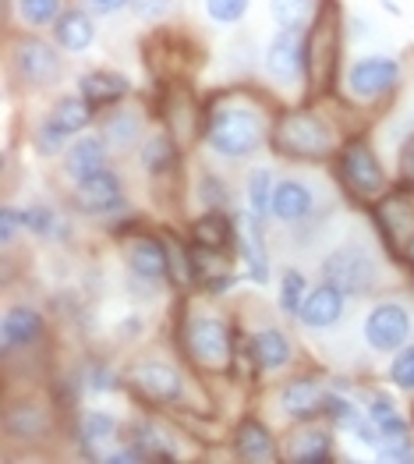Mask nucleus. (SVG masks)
I'll return each mask as SVG.
<instances>
[{
  "mask_svg": "<svg viewBox=\"0 0 414 464\" xmlns=\"http://www.w3.org/2000/svg\"><path fill=\"white\" fill-rule=\"evenodd\" d=\"M276 111H265L263 103L252 100H234L230 92H224L202 107V142L224 160H245L269 146V124Z\"/></svg>",
  "mask_w": 414,
  "mask_h": 464,
  "instance_id": "f257e3e1",
  "label": "nucleus"
},
{
  "mask_svg": "<svg viewBox=\"0 0 414 464\" xmlns=\"http://www.w3.org/2000/svg\"><path fill=\"white\" fill-rule=\"evenodd\" d=\"M343 7L340 0H323L319 14L304 29V92L308 100H326L340 85V57H343Z\"/></svg>",
  "mask_w": 414,
  "mask_h": 464,
  "instance_id": "f03ea898",
  "label": "nucleus"
},
{
  "mask_svg": "<svg viewBox=\"0 0 414 464\" xmlns=\"http://www.w3.org/2000/svg\"><path fill=\"white\" fill-rule=\"evenodd\" d=\"M269 150L287 163H326L337 156V131L312 107H280L269 124Z\"/></svg>",
  "mask_w": 414,
  "mask_h": 464,
  "instance_id": "7ed1b4c3",
  "label": "nucleus"
},
{
  "mask_svg": "<svg viewBox=\"0 0 414 464\" xmlns=\"http://www.w3.org/2000/svg\"><path fill=\"white\" fill-rule=\"evenodd\" d=\"M178 341H181V351L191 362V369H198L206 376L234 372L241 337H237V326L220 312H185V319L178 326Z\"/></svg>",
  "mask_w": 414,
  "mask_h": 464,
  "instance_id": "20e7f679",
  "label": "nucleus"
},
{
  "mask_svg": "<svg viewBox=\"0 0 414 464\" xmlns=\"http://www.w3.org/2000/svg\"><path fill=\"white\" fill-rule=\"evenodd\" d=\"M330 163H333V174H337V185L343 188V195H351L358 206L372 209L379 198L393 188L386 170H382V160L365 135H351L347 142H340L337 156Z\"/></svg>",
  "mask_w": 414,
  "mask_h": 464,
  "instance_id": "39448f33",
  "label": "nucleus"
},
{
  "mask_svg": "<svg viewBox=\"0 0 414 464\" xmlns=\"http://www.w3.org/2000/svg\"><path fill=\"white\" fill-rule=\"evenodd\" d=\"M323 280L337 284L340 291H347L351 298H369L382 284V270H379L376 256L369 252V245L347 241L323 259Z\"/></svg>",
  "mask_w": 414,
  "mask_h": 464,
  "instance_id": "423d86ee",
  "label": "nucleus"
},
{
  "mask_svg": "<svg viewBox=\"0 0 414 464\" xmlns=\"http://www.w3.org/2000/svg\"><path fill=\"white\" fill-rule=\"evenodd\" d=\"M400 78H404V68H400V61H397V57L369 53V57L351 61L340 82H343V92H347V100H351V103L369 107V103H376V100L393 96V92H397V85H400Z\"/></svg>",
  "mask_w": 414,
  "mask_h": 464,
  "instance_id": "0eeeda50",
  "label": "nucleus"
},
{
  "mask_svg": "<svg viewBox=\"0 0 414 464\" xmlns=\"http://www.w3.org/2000/svg\"><path fill=\"white\" fill-rule=\"evenodd\" d=\"M128 390L149 408H178L188 397L185 372L163 358H146L128 369Z\"/></svg>",
  "mask_w": 414,
  "mask_h": 464,
  "instance_id": "6e6552de",
  "label": "nucleus"
},
{
  "mask_svg": "<svg viewBox=\"0 0 414 464\" xmlns=\"http://www.w3.org/2000/svg\"><path fill=\"white\" fill-rule=\"evenodd\" d=\"M372 224L382 241V248L390 252V259L400 263L404 245L414 237V188L393 185L390 192L372 206Z\"/></svg>",
  "mask_w": 414,
  "mask_h": 464,
  "instance_id": "1a4fd4ad",
  "label": "nucleus"
},
{
  "mask_svg": "<svg viewBox=\"0 0 414 464\" xmlns=\"http://www.w3.org/2000/svg\"><path fill=\"white\" fill-rule=\"evenodd\" d=\"M120 259L128 273L142 284H170V245L167 234L128 231L120 237Z\"/></svg>",
  "mask_w": 414,
  "mask_h": 464,
  "instance_id": "9d476101",
  "label": "nucleus"
},
{
  "mask_svg": "<svg viewBox=\"0 0 414 464\" xmlns=\"http://www.w3.org/2000/svg\"><path fill=\"white\" fill-rule=\"evenodd\" d=\"M57 50L61 46H50L39 36H14L11 39V72L22 78V85H33V89L57 85L64 75V61Z\"/></svg>",
  "mask_w": 414,
  "mask_h": 464,
  "instance_id": "9b49d317",
  "label": "nucleus"
},
{
  "mask_svg": "<svg viewBox=\"0 0 414 464\" xmlns=\"http://www.w3.org/2000/svg\"><path fill=\"white\" fill-rule=\"evenodd\" d=\"M411 334L414 319L408 305H400V302H379L369 309L365 323H361V337L376 354H393L404 344H411Z\"/></svg>",
  "mask_w": 414,
  "mask_h": 464,
  "instance_id": "f8f14e48",
  "label": "nucleus"
},
{
  "mask_svg": "<svg viewBox=\"0 0 414 464\" xmlns=\"http://www.w3.org/2000/svg\"><path fill=\"white\" fill-rule=\"evenodd\" d=\"M263 68L280 92H298V89L304 92L308 89L304 85V33L280 29L265 46Z\"/></svg>",
  "mask_w": 414,
  "mask_h": 464,
  "instance_id": "ddd939ff",
  "label": "nucleus"
},
{
  "mask_svg": "<svg viewBox=\"0 0 414 464\" xmlns=\"http://www.w3.org/2000/svg\"><path fill=\"white\" fill-rule=\"evenodd\" d=\"M72 202H75V209L82 217H117V213H128L124 181L113 174L111 167H103L100 174L72 185Z\"/></svg>",
  "mask_w": 414,
  "mask_h": 464,
  "instance_id": "4468645a",
  "label": "nucleus"
},
{
  "mask_svg": "<svg viewBox=\"0 0 414 464\" xmlns=\"http://www.w3.org/2000/svg\"><path fill=\"white\" fill-rule=\"evenodd\" d=\"M333 450H337V429L330 422L315 426V419L298 422L280 440V461L287 464H326L333 461Z\"/></svg>",
  "mask_w": 414,
  "mask_h": 464,
  "instance_id": "2eb2a0df",
  "label": "nucleus"
},
{
  "mask_svg": "<svg viewBox=\"0 0 414 464\" xmlns=\"http://www.w3.org/2000/svg\"><path fill=\"white\" fill-rule=\"evenodd\" d=\"M46 341V315L33 305H7L4 319H0V344H4V358L25 354V351L39 348Z\"/></svg>",
  "mask_w": 414,
  "mask_h": 464,
  "instance_id": "dca6fc26",
  "label": "nucleus"
},
{
  "mask_svg": "<svg viewBox=\"0 0 414 464\" xmlns=\"http://www.w3.org/2000/svg\"><path fill=\"white\" fill-rule=\"evenodd\" d=\"M124 432L120 419L113 411H103V408H89L75 419V447L82 458L89 461H107L113 440Z\"/></svg>",
  "mask_w": 414,
  "mask_h": 464,
  "instance_id": "f3484780",
  "label": "nucleus"
},
{
  "mask_svg": "<svg viewBox=\"0 0 414 464\" xmlns=\"http://www.w3.org/2000/svg\"><path fill=\"white\" fill-rule=\"evenodd\" d=\"M326 393L330 390L323 387L315 376H291L280 393H276V404L280 411L291 419V422H312V419H323V404H326Z\"/></svg>",
  "mask_w": 414,
  "mask_h": 464,
  "instance_id": "a211bd4d",
  "label": "nucleus"
},
{
  "mask_svg": "<svg viewBox=\"0 0 414 464\" xmlns=\"http://www.w3.org/2000/svg\"><path fill=\"white\" fill-rule=\"evenodd\" d=\"M230 450L237 461L263 464V461H280V440L273 436V429L265 426L263 419L245 415L234 432H230Z\"/></svg>",
  "mask_w": 414,
  "mask_h": 464,
  "instance_id": "6ab92c4d",
  "label": "nucleus"
},
{
  "mask_svg": "<svg viewBox=\"0 0 414 464\" xmlns=\"http://www.w3.org/2000/svg\"><path fill=\"white\" fill-rule=\"evenodd\" d=\"M347 298H351L347 291H340L337 284L323 280V284H315V287L308 291L298 323H302L304 330H312V334L333 330L340 319H343V312H347Z\"/></svg>",
  "mask_w": 414,
  "mask_h": 464,
  "instance_id": "aec40b11",
  "label": "nucleus"
},
{
  "mask_svg": "<svg viewBox=\"0 0 414 464\" xmlns=\"http://www.w3.org/2000/svg\"><path fill=\"white\" fill-rule=\"evenodd\" d=\"M50 426H53V411L43 401H36V397L7 401V408H4V432L11 440L36 443V440H46Z\"/></svg>",
  "mask_w": 414,
  "mask_h": 464,
  "instance_id": "412c9836",
  "label": "nucleus"
},
{
  "mask_svg": "<svg viewBox=\"0 0 414 464\" xmlns=\"http://www.w3.org/2000/svg\"><path fill=\"white\" fill-rule=\"evenodd\" d=\"M237 234L241 227L234 224L230 209H202L188 224L191 245L213 248V252H237Z\"/></svg>",
  "mask_w": 414,
  "mask_h": 464,
  "instance_id": "4be33fe9",
  "label": "nucleus"
},
{
  "mask_svg": "<svg viewBox=\"0 0 414 464\" xmlns=\"http://www.w3.org/2000/svg\"><path fill=\"white\" fill-rule=\"evenodd\" d=\"M139 163L142 170L149 174L152 181H170L178 170H181V146H178V135L170 128H156L149 139L142 142L139 150Z\"/></svg>",
  "mask_w": 414,
  "mask_h": 464,
  "instance_id": "5701e85b",
  "label": "nucleus"
},
{
  "mask_svg": "<svg viewBox=\"0 0 414 464\" xmlns=\"http://www.w3.org/2000/svg\"><path fill=\"white\" fill-rule=\"evenodd\" d=\"M312 209H315V195H312V188L304 181H298V178H280L273 185V206H269V213H273L276 224L298 227V224H304L312 217Z\"/></svg>",
  "mask_w": 414,
  "mask_h": 464,
  "instance_id": "b1692460",
  "label": "nucleus"
},
{
  "mask_svg": "<svg viewBox=\"0 0 414 464\" xmlns=\"http://www.w3.org/2000/svg\"><path fill=\"white\" fill-rule=\"evenodd\" d=\"M107 142H103V135H78L75 142L64 150V160H61V170H64V178L78 185V181H85V178H92V174H100L103 167H107Z\"/></svg>",
  "mask_w": 414,
  "mask_h": 464,
  "instance_id": "393cba45",
  "label": "nucleus"
},
{
  "mask_svg": "<svg viewBox=\"0 0 414 464\" xmlns=\"http://www.w3.org/2000/svg\"><path fill=\"white\" fill-rule=\"evenodd\" d=\"M78 92L96 107V111H107L117 107L131 96V78L120 75V72H107V68H96V72H85L78 75Z\"/></svg>",
  "mask_w": 414,
  "mask_h": 464,
  "instance_id": "a878e982",
  "label": "nucleus"
},
{
  "mask_svg": "<svg viewBox=\"0 0 414 464\" xmlns=\"http://www.w3.org/2000/svg\"><path fill=\"white\" fill-rule=\"evenodd\" d=\"M248 344H252V354L259 362L263 372H280L294 362V344L291 337L280 330V326H259L248 334Z\"/></svg>",
  "mask_w": 414,
  "mask_h": 464,
  "instance_id": "bb28decb",
  "label": "nucleus"
},
{
  "mask_svg": "<svg viewBox=\"0 0 414 464\" xmlns=\"http://www.w3.org/2000/svg\"><path fill=\"white\" fill-rule=\"evenodd\" d=\"M237 259L245 263V276L252 284H269V248H265V237H263V224L245 217L241 224V234H237Z\"/></svg>",
  "mask_w": 414,
  "mask_h": 464,
  "instance_id": "cd10ccee",
  "label": "nucleus"
},
{
  "mask_svg": "<svg viewBox=\"0 0 414 464\" xmlns=\"http://www.w3.org/2000/svg\"><path fill=\"white\" fill-rule=\"evenodd\" d=\"M96 39V22L89 7H64V14L53 22V43L68 53H85Z\"/></svg>",
  "mask_w": 414,
  "mask_h": 464,
  "instance_id": "c85d7f7f",
  "label": "nucleus"
},
{
  "mask_svg": "<svg viewBox=\"0 0 414 464\" xmlns=\"http://www.w3.org/2000/svg\"><path fill=\"white\" fill-rule=\"evenodd\" d=\"M100 135L111 150H131L142 135V114L128 103H117V107H107L103 117H100Z\"/></svg>",
  "mask_w": 414,
  "mask_h": 464,
  "instance_id": "c756f323",
  "label": "nucleus"
},
{
  "mask_svg": "<svg viewBox=\"0 0 414 464\" xmlns=\"http://www.w3.org/2000/svg\"><path fill=\"white\" fill-rule=\"evenodd\" d=\"M124 440L146 458V461H178V447L167 440V432L152 419H135L124 426Z\"/></svg>",
  "mask_w": 414,
  "mask_h": 464,
  "instance_id": "7c9ffc66",
  "label": "nucleus"
},
{
  "mask_svg": "<svg viewBox=\"0 0 414 464\" xmlns=\"http://www.w3.org/2000/svg\"><path fill=\"white\" fill-rule=\"evenodd\" d=\"M323 0H269V14L276 22V29L287 33H304L312 25V18L319 14Z\"/></svg>",
  "mask_w": 414,
  "mask_h": 464,
  "instance_id": "2f4dec72",
  "label": "nucleus"
},
{
  "mask_svg": "<svg viewBox=\"0 0 414 464\" xmlns=\"http://www.w3.org/2000/svg\"><path fill=\"white\" fill-rule=\"evenodd\" d=\"M50 114H53L57 124H64V128L78 139V135L96 121V107H92L82 92H75V96H61V100L53 103V111H50Z\"/></svg>",
  "mask_w": 414,
  "mask_h": 464,
  "instance_id": "473e14b6",
  "label": "nucleus"
},
{
  "mask_svg": "<svg viewBox=\"0 0 414 464\" xmlns=\"http://www.w3.org/2000/svg\"><path fill=\"white\" fill-rule=\"evenodd\" d=\"M273 170L269 167H255V170H248V181H245V192H248V217L252 220H259L265 224V217H273L269 213V206H273Z\"/></svg>",
  "mask_w": 414,
  "mask_h": 464,
  "instance_id": "72a5a7b5",
  "label": "nucleus"
},
{
  "mask_svg": "<svg viewBox=\"0 0 414 464\" xmlns=\"http://www.w3.org/2000/svg\"><path fill=\"white\" fill-rule=\"evenodd\" d=\"M308 276L302 270H284L280 276V287H276V309L280 315H287V319H298L302 315V305L304 298H308Z\"/></svg>",
  "mask_w": 414,
  "mask_h": 464,
  "instance_id": "f704fd0d",
  "label": "nucleus"
},
{
  "mask_svg": "<svg viewBox=\"0 0 414 464\" xmlns=\"http://www.w3.org/2000/svg\"><path fill=\"white\" fill-rule=\"evenodd\" d=\"M14 14L29 29H53V22L64 14V0H14Z\"/></svg>",
  "mask_w": 414,
  "mask_h": 464,
  "instance_id": "c9c22d12",
  "label": "nucleus"
},
{
  "mask_svg": "<svg viewBox=\"0 0 414 464\" xmlns=\"http://www.w3.org/2000/svg\"><path fill=\"white\" fill-rule=\"evenodd\" d=\"M72 139H75V135H72L64 124H57L53 114H50V117H43L36 124V131H33V150H36L43 160H50V156L64 153V150L72 146Z\"/></svg>",
  "mask_w": 414,
  "mask_h": 464,
  "instance_id": "e433bc0d",
  "label": "nucleus"
},
{
  "mask_svg": "<svg viewBox=\"0 0 414 464\" xmlns=\"http://www.w3.org/2000/svg\"><path fill=\"white\" fill-rule=\"evenodd\" d=\"M195 198H198L206 209H230V188H226L224 178L213 174V170H202V174H198Z\"/></svg>",
  "mask_w": 414,
  "mask_h": 464,
  "instance_id": "4c0bfd02",
  "label": "nucleus"
},
{
  "mask_svg": "<svg viewBox=\"0 0 414 464\" xmlns=\"http://www.w3.org/2000/svg\"><path fill=\"white\" fill-rule=\"evenodd\" d=\"M22 227L33 231L36 237H57L61 234V217L50 206L36 202V206H25L22 209Z\"/></svg>",
  "mask_w": 414,
  "mask_h": 464,
  "instance_id": "58836bf2",
  "label": "nucleus"
},
{
  "mask_svg": "<svg viewBox=\"0 0 414 464\" xmlns=\"http://www.w3.org/2000/svg\"><path fill=\"white\" fill-rule=\"evenodd\" d=\"M390 383L404 393H414V344H404L400 351H393L390 369H386Z\"/></svg>",
  "mask_w": 414,
  "mask_h": 464,
  "instance_id": "ea45409f",
  "label": "nucleus"
},
{
  "mask_svg": "<svg viewBox=\"0 0 414 464\" xmlns=\"http://www.w3.org/2000/svg\"><path fill=\"white\" fill-rule=\"evenodd\" d=\"M78 380H82V387H89V393H111V390H117V383H120L117 372H113L107 362H89Z\"/></svg>",
  "mask_w": 414,
  "mask_h": 464,
  "instance_id": "a19ab883",
  "label": "nucleus"
},
{
  "mask_svg": "<svg viewBox=\"0 0 414 464\" xmlns=\"http://www.w3.org/2000/svg\"><path fill=\"white\" fill-rule=\"evenodd\" d=\"M202 4L217 25H237L248 14V0H202Z\"/></svg>",
  "mask_w": 414,
  "mask_h": 464,
  "instance_id": "79ce46f5",
  "label": "nucleus"
},
{
  "mask_svg": "<svg viewBox=\"0 0 414 464\" xmlns=\"http://www.w3.org/2000/svg\"><path fill=\"white\" fill-rule=\"evenodd\" d=\"M397 185L414 188V131L400 142V150H397Z\"/></svg>",
  "mask_w": 414,
  "mask_h": 464,
  "instance_id": "37998d69",
  "label": "nucleus"
},
{
  "mask_svg": "<svg viewBox=\"0 0 414 464\" xmlns=\"http://www.w3.org/2000/svg\"><path fill=\"white\" fill-rule=\"evenodd\" d=\"M131 11H135V18H142V22H159L163 14L174 11V0H131Z\"/></svg>",
  "mask_w": 414,
  "mask_h": 464,
  "instance_id": "c03bdc74",
  "label": "nucleus"
},
{
  "mask_svg": "<svg viewBox=\"0 0 414 464\" xmlns=\"http://www.w3.org/2000/svg\"><path fill=\"white\" fill-rule=\"evenodd\" d=\"M18 227H22V209L4 206V209H0V241H4V245H11Z\"/></svg>",
  "mask_w": 414,
  "mask_h": 464,
  "instance_id": "a18cd8bd",
  "label": "nucleus"
},
{
  "mask_svg": "<svg viewBox=\"0 0 414 464\" xmlns=\"http://www.w3.org/2000/svg\"><path fill=\"white\" fill-rule=\"evenodd\" d=\"M92 14H117V11H124V7H131V0H82Z\"/></svg>",
  "mask_w": 414,
  "mask_h": 464,
  "instance_id": "49530a36",
  "label": "nucleus"
},
{
  "mask_svg": "<svg viewBox=\"0 0 414 464\" xmlns=\"http://www.w3.org/2000/svg\"><path fill=\"white\" fill-rule=\"evenodd\" d=\"M139 334H142V319H139V315H128V319L117 323V337H120V341H131V337H139Z\"/></svg>",
  "mask_w": 414,
  "mask_h": 464,
  "instance_id": "de8ad7c7",
  "label": "nucleus"
},
{
  "mask_svg": "<svg viewBox=\"0 0 414 464\" xmlns=\"http://www.w3.org/2000/svg\"><path fill=\"white\" fill-rule=\"evenodd\" d=\"M400 263H404V266L414 273V237L408 241V245H404V256H400Z\"/></svg>",
  "mask_w": 414,
  "mask_h": 464,
  "instance_id": "09e8293b",
  "label": "nucleus"
},
{
  "mask_svg": "<svg viewBox=\"0 0 414 464\" xmlns=\"http://www.w3.org/2000/svg\"><path fill=\"white\" fill-rule=\"evenodd\" d=\"M411 422H414V408H411Z\"/></svg>",
  "mask_w": 414,
  "mask_h": 464,
  "instance_id": "8fccbe9b",
  "label": "nucleus"
}]
</instances>
